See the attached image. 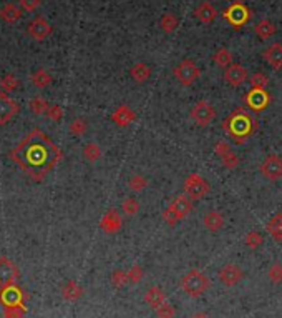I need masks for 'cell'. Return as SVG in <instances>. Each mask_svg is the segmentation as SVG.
Returning <instances> with one entry per match:
<instances>
[{"instance_id":"obj_25","label":"cell","mask_w":282,"mask_h":318,"mask_svg":"<svg viewBox=\"0 0 282 318\" xmlns=\"http://www.w3.org/2000/svg\"><path fill=\"white\" fill-rule=\"evenodd\" d=\"M62 296L68 302H77L83 296V288L75 280H68L62 288Z\"/></svg>"},{"instance_id":"obj_20","label":"cell","mask_w":282,"mask_h":318,"mask_svg":"<svg viewBox=\"0 0 282 318\" xmlns=\"http://www.w3.org/2000/svg\"><path fill=\"white\" fill-rule=\"evenodd\" d=\"M263 58L274 70L282 69V44L276 42V44H272L271 47H267L263 54Z\"/></svg>"},{"instance_id":"obj_22","label":"cell","mask_w":282,"mask_h":318,"mask_svg":"<svg viewBox=\"0 0 282 318\" xmlns=\"http://www.w3.org/2000/svg\"><path fill=\"white\" fill-rule=\"evenodd\" d=\"M145 303L151 308H159L161 305L166 303V295L159 287H150L145 293Z\"/></svg>"},{"instance_id":"obj_37","label":"cell","mask_w":282,"mask_h":318,"mask_svg":"<svg viewBox=\"0 0 282 318\" xmlns=\"http://www.w3.org/2000/svg\"><path fill=\"white\" fill-rule=\"evenodd\" d=\"M146 187H148L146 177L139 175V174L133 175V177L130 178V180H128V188H130L131 192H135V194H141V192H143Z\"/></svg>"},{"instance_id":"obj_41","label":"cell","mask_w":282,"mask_h":318,"mask_svg":"<svg viewBox=\"0 0 282 318\" xmlns=\"http://www.w3.org/2000/svg\"><path fill=\"white\" fill-rule=\"evenodd\" d=\"M25 305H20V307H4V318H25Z\"/></svg>"},{"instance_id":"obj_13","label":"cell","mask_w":282,"mask_h":318,"mask_svg":"<svg viewBox=\"0 0 282 318\" xmlns=\"http://www.w3.org/2000/svg\"><path fill=\"white\" fill-rule=\"evenodd\" d=\"M223 78L226 80L227 85L238 89V87H241V85H244L246 82H249V74H247V69L244 67V65L232 63L224 70Z\"/></svg>"},{"instance_id":"obj_24","label":"cell","mask_w":282,"mask_h":318,"mask_svg":"<svg viewBox=\"0 0 282 318\" xmlns=\"http://www.w3.org/2000/svg\"><path fill=\"white\" fill-rule=\"evenodd\" d=\"M130 77L136 83H145L151 77V67L145 62H138L130 69Z\"/></svg>"},{"instance_id":"obj_33","label":"cell","mask_w":282,"mask_h":318,"mask_svg":"<svg viewBox=\"0 0 282 318\" xmlns=\"http://www.w3.org/2000/svg\"><path fill=\"white\" fill-rule=\"evenodd\" d=\"M29 107H30V112H32V114H35V115H43V114H46V112H49L50 105H49V102L45 100V98H42V97H35V98H32V100H30Z\"/></svg>"},{"instance_id":"obj_8","label":"cell","mask_w":282,"mask_h":318,"mask_svg":"<svg viewBox=\"0 0 282 318\" xmlns=\"http://www.w3.org/2000/svg\"><path fill=\"white\" fill-rule=\"evenodd\" d=\"M259 172L267 182H277L282 178V157L277 154H269L263 163L259 165Z\"/></svg>"},{"instance_id":"obj_7","label":"cell","mask_w":282,"mask_h":318,"mask_svg":"<svg viewBox=\"0 0 282 318\" xmlns=\"http://www.w3.org/2000/svg\"><path fill=\"white\" fill-rule=\"evenodd\" d=\"M190 117L198 127H207L216 118V110H214V107L207 100H199L193 105Z\"/></svg>"},{"instance_id":"obj_42","label":"cell","mask_w":282,"mask_h":318,"mask_svg":"<svg viewBox=\"0 0 282 318\" xmlns=\"http://www.w3.org/2000/svg\"><path fill=\"white\" fill-rule=\"evenodd\" d=\"M267 277H269V280L274 283V285H279L282 283V265L279 262L272 263L269 271H267Z\"/></svg>"},{"instance_id":"obj_30","label":"cell","mask_w":282,"mask_h":318,"mask_svg":"<svg viewBox=\"0 0 282 318\" xmlns=\"http://www.w3.org/2000/svg\"><path fill=\"white\" fill-rule=\"evenodd\" d=\"M178 25H179L178 17L171 14V12H166V14L159 18V27L165 34H173V32L178 29Z\"/></svg>"},{"instance_id":"obj_32","label":"cell","mask_w":282,"mask_h":318,"mask_svg":"<svg viewBox=\"0 0 282 318\" xmlns=\"http://www.w3.org/2000/svg\"><path fill=\"white\" fill-rule=\"evenodd\" d=\"M244 243H246V247L247 248H251V250H257L263 247V243H264V237L261 231L257 230H251V231H247L246 237H244Z\"/></svg>"},{"instance_id":"obj_6","label":"cell","mask_w":282,"mask_h":318,"mask_svg":"<svg viewBox=\"0 0 282 318\" xmlns=\"http://www.w3.org/2000/svg\"><path fill=\"white\" fill-rule=\"evenodd\" d=\"M183 188H184V194L193 198V200H201V198H204L207 194H209L211 190V185L209 182L203 178L199 174H190L183 182Z\"/></svg>"},{"instance_id":"obj_44","label":"cell","mask_w":282,"mask_h":318,"mask_svg":"<svg viewBox=\"0 0 282 318\" xmlns=\"http://www.w3.org/2000/svg\"><path fill=\"white\" fill-rule=\"evenodd\" d=\"M46 117H49L52 122H62L65 117V112L60 105H50L49 112H46Z\"/></svg>"},{"instance_id":"obj_4","label":"cell","mask_w":282,"mask_h":318,"mask_svg":"<svg viewBox=\"0 0 282 318\" xmlns=\"http://www.w3.org/2000/svg\"><path fill=\"white\" fill-rule=\"evenodd\" d=\"M211 287V280L206 273L201 270L193 268L181 278V290L190 296V298H199L204 295Z\"/></svg>"},{"instance_id":"obj_36","label":"cell","mask_w":282,"mask_h":318,"mask_svg":"<svg viewBox=\"0 0 282 318\" xmlns=\"http://www.w3.org/2000/svg\"><path fill=\"white\" fill-rule=\"evenodd\" d=\"M122 210H123V214H126L128 217H133V215H136L138 211L141 210V205H139V202L136 200L135 197H128V198H125V200H123Z\"/></svg>"},{"instance_id":"obj_12","label":"cell","mask_w":282,"mask_h":318,"mask_svg":"<svg viewBox=\"0 0 282 318\" xmlns=\"http://www.w3.org/2000/svg\"><path fill=\"white\" fill-rule=\"evenodd\" d=\"M219 282L227 288H232L243 282L244 278V271L241 270L236 263H226L224 267H221L219 273H218Z\"/></svg>"},{"instance_id":"obj_31","label":"cell","mask_w":282,"mask_h":318,"mask_svg":"<svg viewBox=\"0 0 282 318\" xmlns=\"http://www.w3.org/2000/svg\"><path fill=\"white\" fill-rule=\"evenodd\" d=\"M30 80L37 89H45L52 83V75L45 69H38L37 72H33L32 74Z\"/></svg>"},{"instance_id":"obj_5","label":"cell","mask_w":282,"mask_h":318,"mask_svg":"<svg viewBox=\"0 0 282 318\" xmlns=\"http://www.w3.org/2000/svg\"><path fill=\"white\" fill-rule=\"evenodd\" d=\"M173 74L183 87H191V85H194L199 80L201 69L196 65V62L191 60V58H184V60H181L176 67H174Z\"/></svg>"},{"instance_id":"obj_10","label":"cell","mask_w":282,"mask_h":318,"mask_svg":"<svg viewBox=\"0 0 282 318\" xmlns=\"http://www.w3.org/2000/svg\"><path fill=\"white\" fill-rule=\"evenodd\" d=\"M246 107L254 114H259L267 109V105L271 103V95L267 94L266 89H251L244 97Z\"/></svg>"},{"instance_id":"obj_27","label":"cell","mask_w":282,"mask_h":318,"mask_svg":"<svg viewBox=\"0 0 282 318\" xmlns=\"http://www.w3.org/2000/svg\"><path fill=\"white\" fill-rule=\"evenodd\" d=\"M234 57H232V54H231V50H227V49H224V47H221V49H218L216 52H214V55H213V62L218 65V67H221V69H227L229 67V65H232L234 62Z\"/></svg>"},{"instance_id":"obj_15","label":"cell","mask_w":282,"mask_h":318,"mask_svg":"<svg viewBox=\"0 0 282 318\" xmlns=\"http://www.w3.org/2000/svg\"><path fill=\"white\" fill-rule=\"evenodd\" d=\"M18 277H20V271L17 268V265L13 263L10 258L0 257V287L17 283Z\"/></svg>"},{"instance_id":"obj_23","label":"cell","mask_w":282,"mask_h":318,"mask_svg":"<svg viewBox=\"0 0 282 318\" xmlns=\"http://www.w3.org/2000/svg\"><path fill=\"white\" fill-rule=\"evenodd\" d=\"M0 18L7 24H15L22 18V9L15 4H5L0 7Z\"/></svg>"},{"instance_id":"obj_34","label":"cell","mask_w":282,"mask_h":318,"mask_svg":"<svg viewBox=\"0 0 282 318\" xmlns=\"http://www.w3.org/2000/svg\"><path fill=\"white\" fill-rule=\"evenodd\" d=\"M68 130L73 137H82L88 132V123H86L85 118H75V120L68 125Z\"/></svg>"},{"instance_id":"obj_18","label":"cell","mask_w":282,"mask_h":318,"mask_svg":"<svg viewBox=\"0 0 282 318\" xmlns=\"http://www.w3.org/2000/svg\"><path fill=\"white\" fill-rule=\"evenodd\" d=\"M111 122L120 129H126L136 120V112L133 110L130 105H120L111 114Z\"/></svg>"},{"instance_id":"obj_3","label":"cell","mask_w":282,"mask_h":318,"mask_svg":"<svg viewBox=\"0 0 282 318\" xmlns=\"http://www.w3.org/2000/svg\"><path fill=\"white\" fill-rule=\"evenodd\" d=\"M193 202H194L193 198H190L186 194L176 197L163 210V214H161L163 222L166 225H170V227H176L179 222H183L184 218L193 211V207H194Z\"/></svg>"},{"instance_id":"obj_40","label":"cell","mask_w":282,"mask_h":318,"mask_svg":"<svg viewBox=\"0 0 282 318\" xmlns=\"http://www.w3.org/2000/svg\"><path fill=\"white\" fill-rule=\"evenodd\" d=\"M249 83L251 89H266L267 83H269V77L263 74V72H256V74L249 77Z\"/></svg>"},{"instance_id":"obj_47","label":"cell","mask_w":282,"mask_h":318,"mask_svg":"<svg viewBox=\"0 0 282 318\" xmlns=\"http://www.w3.org/2000/svg\"><path fill=\"white\" fill-rule=\"evenodd\" d=\"M231 150L232 149L229 147V143H227L226 140H218L216 143H214V154H216L218 157H223Z\"/></svg>"},{"instance_id":"obj_16","label":"cell","mask_w":282,"mask_h":318,"mask_svg":"<svg viewBox=\"0 0 282 318\" xmlns=\"http://www.w3.org/2000/svg\"><path fill=\"white\" fill-rule=\"evenodd\" d=\"M18 103L12 97L7 95L5 92H0V125L9 123L18 114Z\"/></svg>"},{"instance_id":"obj_11","label":"cell","mask_w":282,"mask_h":318,"mask_svg":"<svg viewBox=\"0 0 282 318\" xmlns=\"http://www.w3.org/2000/svg\"><path fill=\"white\" fill-rule=\"evenodd\" d=\"M25 291L18 288L17 283L0 287V303L4 307H20V305H25Z\"/></svg>"},{"instance_id":"obj_28","label":"cell","mask_w":282,"mask_h":318,"mask_svg":"<svg viewBox=\"0 0 282 318\" xmlns=\"http://www.w3.org/2000/svg\"><path fill=\"white\" fill-rule=\"evenodd\" d=\"M267 231L276 242H282V214H276L267 222Z\"/></svg>"},{"instance_id":"obj_19","label":"cell","mask_w":282,"mask_h":318,"mask_svg":"<svg viewBox=\"0 0 282 318\" xmlns=\"http://www.w3.org/2000/svg\"><path fill=\"white\" fill-rule=\"evenodd\" d=\"M194 17H196L201 24L209 25V24H213L214 20H216L218 10H216V7H214V5L209 4V2H201V4L198 5V7L194 9Z\"/></svg>"},{"instance_id":"obj_38","label":"cell","mask_w":282,"mask_h":318,"mask_svg":"<svg viewBox=\"0 0 282 318\" xmlns=\"http://www.w3.org/2000/svg\"><path fill=\"white\" fill-rule=\"evenodd\" d=\"M0 87H2L5 94H12V92H15L18 89V78L13 74H7L0 80Z\"/></svg>"},{"instance_id":"obj_17","label":"cell","mask_w":282,"mask_h":318,"mask_svg":"<svg viewBox=\"0 0 282 318\" xmlns=\"http://www.w3.org/2000/svg\"><path fill=\"white\" fill-rule=\"evenodd\" d=\"M27 32H29V35L33 38V40L42 42L52 34V25L46 22L43 17H35L30 20L29 27H27Z\"/></svg>"},{"instance_id":"obj_29","label":"cell","mask_w":282,"mask_h":318,"mask_svg":"<svg viewBox=\"0 0 282 318\" xmlns=\"http://www.w3.org/2000/svg\"><path fill=\"white\" fill-rule=\"evenodd\" d=\"M83 158L85 160H88L90 163H95V162H98L100 158H102V155H103V152H102V147H100V145L97 143V142H88L83 147Z\"/></svg>"},{"instance_id":"obj_26","label":"cell","mask_w":282,"mask_h":318,"mask_svg":"<svg viewBox=\"0 0 282 318\" xmlns=\"http://www.w3.org/2000/svg\"><path fill=\"white\" fill-rule=\"evenodd\" d=\"M254 32L257 34L259 38H263V40H267V38L274 37V34L277 32L276 25H274L269 18H263V20H259L256 24V27H254Z\"/></svg>"},{"instance_id":"obj_35","label":"cell","mask_w":282,"mask_h":318,"mask_svg":"<svg viewBox=\"0 0 282 318\" xmlns=\"http://www.w3.org/2000/svg\"><path fill=\"white\" fill-rule=\"evenodd\" d=\"M219 158H221V163H223V167L227 168V170H236L239 167V163H241V158L238 157V154L234 150L227 152L226 155L219 157Z\"/></svg>"},{"instance_id":"obj_1","label":"cell","mask_w":282,"mask_h":318,"mask_svg":"<svg viewBox=\"0 0 282 318\" xmlns=\"http://www.w3.org/2000/svg\"><path fill=\"white\" fill-rule=\"evenodd\" d=\"M9 157L33 182H42L63 158V152L42 130L33 129L15 149L10 150Z\"/></svg>"},{"instance_id":"obj_49","label":"cell","mask_w":282,"mask_h":318,"mask_svg":"<svg viewBox=\"0 0 282 318\" xmlns=\"http://www.w3.org/2000/svg\"><path fill=\"white\" fill-rule=\"evenodd\" d=\"M280 142H282V140H280Z\"/></svg>"},{"instance_id":"obj_9","label":"cell","mask_w":282,"mask_h":318,"mask_svg":"<svg viewBox=\"0 0 282 318\" xmlns=\"http://www.w3.org/2000/svg\"><path fill=\"white\" fill-rule=\"evenodd\" d=\"M223 17H224V20L229 22L234 29H239V27H243V25H246L247 22H249L251 10L247 9L244 4L234 2L227 9H224Z\"/></svg>"},{"instance_id":"obj_43","label":"cell","mask_w":282,"mask_h":318,"mask_svg":"<svg viewBox=\"0 0 282 318\" xmlns=\"http://www.w3.org/2000/svg\"><path fill=\"white\" fill-rule=\"evenodd\" d=\"M145 277V270L139 267V265H133L128 270V282L130 283H139Z\"/></svg>"},{"instance_id":"obj_48","label":"cell","mask_w":282,"mask_h":318,"mask_svg":"<svg viewBox=\"0 0 282 318\" xmlns=\"http://www.w3.org/2000/svg\"><path fill=\"white\" fill-rule=\"evenodd\" d=\"M191 318H211L207 313H203V311H199V313H194Z\"/></svg>"},{"instance_id":"obj_14","label":"cell","mask_w":282,"mask_h":318,"mask_svg":"<svg viewBox=\"0 0 282 318\" xmlns=\"http://www.w3.org/2000/svg\"><path fill=\"white\" fill-rule=\"evenodd\" d=\"M123 227V218L120 215V211L115 208H110L106 214H103L102 220H100V228L105 231L106 235H115Z\"/></svg>"},{"instance_id":"obj_21","label":"cell","mask_w":282,"mask_h":318,"mask_svg":"<svg viewBox=\"0 0 282 318\" xmlns=\"http://www.w3.org/2000/svg\"><path fill=\"white\" fill-rule=\"evenodd\" d=\"M203 223L206 230H209L211 234H218V231L224 227V217L218 210H209L203 218Z\"/></svg>"},{"instance_id":"obj_46","label":"cell","mask_w":282,"mask_h":318,"mask_svg":"<svg viewBox=\"0 0 282 318\" xmlns=\"http://www.w3.org/2000/svg\"><path fill=\"white\" fill-rule=\"evenodd\" d=\"M18 4L27 12H35L42 5V0H18Z\"/></svg>"},{"instance_id":"obj_2","label":"cell","mask_w":282,"mask_h":318,"mask_svg":"<svg viewBox=\"0 0 282 318\" xmlns=\"http://www.w3.org/2000/svg\"><path fill=\"white\" fill-rule=\"evenodd\" d=\"M254 127H256V125H254L251 115L247 114L244 109H236L229 117H226L223 122V130L232 138V142L238 145H243L249 140V137L254 132Z\"/></svg>"},{"instance_id":"obj_45","label":"cell","mask_w":282,"mask_h":318,"mask_svg":"<svg viewBox=\"0 0 282 318\" xmlns=\"http://www.w3.org/2000/svg\"><path fill=\"white\" fill-rule=\"evenodd\" d=\"M174 315H176V308L170 303H165V305H161L159 308H156L158 318H173Z\"/></svg>"},{"instance_id":"obj_39","label":"cell","mask_w":282,"mask_h":318,"mask_svg":"<svg viewBox=\"0 0 282 318\" xmlns=\"http://www.w3.org/2000/svg\"><path fill=\"white\" fill-rule=\"evenodd\" d=\"M126 283H130L128 282V271H125L122 268H118L115 270L111 273V285L115 288H123Z\"/></svg>"}]
</instances>
